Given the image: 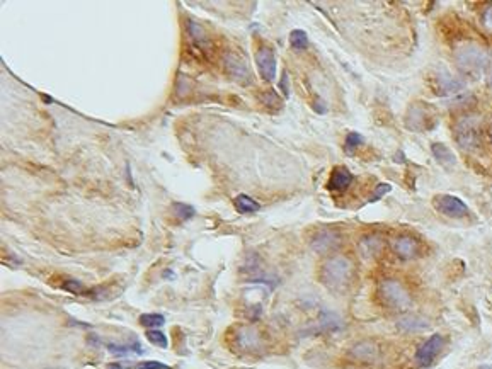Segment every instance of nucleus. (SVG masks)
Segmentation results:
<instances>
[{"mask_svg":"<svg viewBox=\"0 0 492 369\" xmlns=\"http://www.w3.org/2000/svg\"><path fill=\"white\" fill-rule=\"evenodd\" d=\"M235 342L239 349L247 352H254L261 349V335L254 327H239L237 334H235Z\"/></svg>","mask_w":492,"mask_h":369,"instance_id":"obj_10","label":"nucleus"},{"mask_svg":"<svg viewBox=\"0 0 492 369\" xmlns=\"http://www.w3.org/2000/svg\"><path fill=\"white\" fill-rule=\"evenodd\" d=\"M378 298L390 310L405 311L412 306V296L397 279H384L378 285Z\"/></svg>","mask_w":492,"mask_h":369,"instance_id":"obj_3","label":"nucleus"},{"mask_svg":"<svg viewBox=\"0 0 492 369\" xmlns=\"http://www.w3.org/2000/svg\"><path fill=\"white\" fill-rule=\"evenodd\" d=\"M355 276V264L346 255H332L325 259L320 267V281L332 291H343L351 285Z\"/></svg>","mask_w":492,"mask_h":369,"instance_id":"obj_1","label":"nucleus"},{"mask_svg":"<svg viewBox=\"0 0 492 369\" xmlns=\"http://www.w3.org/2000/svg\"><path fill=\"white\" fill-rule=\"evenodd\" d=\"M62 287L65 291H68V293L72 294H79V296H91L92 291L85 290V286L82 283L75 281V279H67V281L62 283Z\"/></svg>","mask_w":492,"mask_h":369,"instance_id":"obj_24","label":"nucleus"},{"mask_svg":"<svg viewBox=\"0 0 492 369\" xmlns=\"http://www.w3.org/2000/svg\"><path fill=\"white\" fill-rule=\"evenodd\" d=\"M489 21H491V24H492V9H491V12H489Z\"/></svg>","mask_w":492,"mask_h":369,"instance_id":"obj_33","label":"nucleus"},{"mask_svg":"<svg viewBox=\"0 0 492 369\" xmlns=\"http://www.w3.org/2000/svg\"><path fill=\"white\" fill-rule=\"evenodd\" d=\"M477 369H492L491 366H481V368H477Z\"/></svg>","mask_w":492,"mask_h":369,"instance_id":"obj_32","label":"nucleus"},{"mask_svg":"<svg viewBox=\"0 0 492 369\" xmlns=\"http://www.w3.org/2000/svg\"><path fill=\"white\" fill-rule=\"evenodd\" d=\"M398 328L404 332L424 330V328H428V322L422 318H417V316H408V318H402L400 322H398Z\"/></svg>","mask_w":492,"mask_h":369,"instance_id":"obj_20","label":"nucleus"},{"mask_svg":"<svg viewBox=\"0 0 492 369\" xmlns=\"http://www.w3.org/2000/svg\"><path fill=\"white\" fill-rule=\"evenodd\" d=\"M353 174L346 167H334L331 177H329L327 188L331 190H346L351 186Z\"/></svg>","mask_w":492,"mask_h":369,"instance_id":"obj_15","label":"nucleus"},{"mask_svg":"<svg viewBox=\"0 0 492 369\" xmlns=\"http://www.w3.org/2000/svg\"><path fill=\"white\" fill-rule=\"evenodd\" d=\"M390 190H392V184H389V182H381V184H378L375 190H373V194L370 196V202H375L378 200H381V198L385 196V194H389Z\"/></svg>","mask_w":492,"mask_h":369,"instance_id":"obj_29","label":"nucleus"},{"mask_svg":"<svg viewBox=\"0 0 492 369\" xmlns=\"http://www.w3.org/2000/svg\"><path fill=\"white\" fill-rule=\"evenodd\" d=\"M234 206L241 214H252L261 209V205L256 200H252L251 196H247V194H239L234 200Z\"/></svg>","mask_w":492,"mask_h":369,"instance_id":"obj_19","label":"nucleus"},{"mask_svg":"<svg viewBox=\"0 0 492 369\" xmlns=\"http://www.w3.org/2000/svg\"><path fill=\"white\" fill-rule=\"evenodd\" d=\"M436 112L434 109L428 104L416 103L409 108L408 117H405V124L409 129L414 131H424V129H431L436 124Z\"/></svg>","mask_w":492,"mask_h":369,"instance_id":"obj_5","label":"nucleus"},{"mask_svg":"<svg viewBox=\"0 0 492 369\" xmlns=\"http://www.w3.org/2000/svg\"><path fill=\"white\" fill-rule=\"evenodd\" d=\"M186 31H188V36H189L191 41H193L194 46L199 48V50L208 51V48H211L208 32L205 31V27L199 26L198 22H194V21L186 22Z\"/></svg>","mask_w":492,"mask_h":369,"instance_id":"obj_13","label":"nucleus"},{"mask_svg":"<svg viewBox=\"0 0 492 369\" xmlns=\"http://www.w3.org/2000/svg\"><path fill=\"white\" fill-rule=\"evenodd\" d=\"M279 87H282L284 97L290 96V87H288V75H286V72H284L283 77H282V82H279Z\"/></svg>","mask_w":492,"mask_h":369,"instance_id":"obj_30","label":"nucleus"},{"mask_svg":"<svg viewBox=\"0 0 492 369\" xmlns=\"http://www.w3.org/2000/svg\"><path fill=\"white\" fill-rule=\"evenodd\" d=\"M147 339H149V342H152L153 346H157L160 349H168V346H169L168 337H165V335L158 330H149Z\"/></svg>","mask_w":492,"mask_h":369,"instance_id":"obj_28","label":"nucleus"},{"mask_svg":"<svg viewBox=\"0 0 492 369\" xmlns=\"http://www.w3.org/2000/svg\"><path fill=\"white\" fill-rule=\"evenodd\" d=\"M438 89H440L438 92H441V94L451 96V94H458V92H462L463 84L460 82V80L453 79L451 75L445 74V75L438 77Z\"/></svg>","mask_w":492,"mask_h":369,"instance_id":"obj_18","label":"nucleus"},{"mask_svg":"<svg viewBox=\"0 0 492 369\" xmlns=\"http://www.w3.org/2000/svg\"><path fill=\"white\" fill-rule=\"evenodd\" d=\"M170 209H172L174 216L181 221H188L191 218H194V214H196V211H194L193 206L184 205V202H174Z\"/></svg>","mask_w":492,"mask_h":369,"instance_id":"obj_21","label":"nucleus"},{"mask_svg":"<svg viewBox=\"0 0 492 369\" xmlns=\"http://www.w3.org/2000/svg\"><path fill=\"white\" fill-rule=\"evenodd\" d=\"M290 46L295 51H302L308 46V36L303 30H294L290 32Z\"/></svg>","mask_w":492,"mask_h":369,"instance_id":"obj_23","label":"nucleus"},{"mask_svg":"<svg viewBox=\"0 0 492 369\" xmlns=\"http://www.w3.org/2000/svg\"><path fill=\"white\" fill-rule=\"evenodd\" d=\"M487 84H489V87L492 89V67H491V72H489V77H487Z\"/></svg>","mask_w":492,"mask_h":369,"instance_id":"obj_31","label":"nucleus"},{"mask_svg":"<svg viewBox=\"0 0 492 369\" xmlns=\"http://www.w3.org/2000/svg\"><path fill=\"white\" fill-rule=\"evenodd\" d=\"M108 349L113 352V354H130V352H133V354H141L144 352V349L138 342L130 344V346H118V344H108Z\"/></svg>","mask_w":492,"mask_h":369,"instance_id":"obj_25","label":"nucleus"},{"mask_svg":"<svg viewBox=\"0 0 492 369\" xmlns=\"http://www.w3.org/2000/svg\"><path fill=\"white\" fill-rule=\"evenodd\" d=\"M392 249L398 257L404 259V261H409V259H414L419 254V243L416 238L402 235V237H397L396 240H393Z\"/></svg>","mask_w":492,"mask_h":369,"instance_id":"obj_12","label":"nucleus"},{"mask_svg":"<svg viewBox=\"0 0 492 369\" xmlns=\"http://www.w3.org/2000/svg\"><path fill=\"white\" fill-rule=\"evenodd\" d=\"M431 152H433V157L436 158L438 164L445 169H453L457 165V157L451 152V148L446 147L445 143H433L431 147Z\"/></svg>","mask_w":492,"mask_h":369,"instance_id":"obj_17","label":"nucleus"},{"mask_svg":"<svg viewBox=\"0 0 492 369\" xmlns=\"http://www.w3.org/2000/svg\"><path fill=\"white\" fill-rule=\"evenodd\" d=\"M443 346H445V337L440 334H434L431 335V337L426 340L424 344H422L421 347L417 349L416 352V361L419 366L422 368H428L433 364V361L438 358V354L441 352Z\"/></svg>","mask_w":492,"mask_h":369,"instance_id":"obj_8","label":"nucleus"},{"mask_svg":"<svg viewBox=\"0 0 492 369\" xmlns=\"http://www.w3.org/2000/svg\"><path fill=\"white\" fill-rule=\"evenodd\" d=\"M433 206L438 213L445 214L448 218H463L469 214V208L460 198L451 196V194H440L433 200Z\"/></svg>","mask_w":492,"mask_h":369,"instance_id":"obj_6","label":"nucleus"},{"mask_svg":"<svg viewBox=\"0 0 492 369\" xmlns=\"http://www.w3.org/2000/svg\"><path fill=\"white\" fill-rule=\"evenodd\" d=\"M165 323V316L160 313H144L140 316V325L145 328H152L157 330L158 327H162Z\"/></svg>","mask_w":492,"mask_h":369,"instance_id":"obj_22","label":"nucleus"},{"mask_svg":"<svg viewBox=\"0 0 492 369\" xmlns=\"http://www.w3.org/2000/svg\"><path fill=\"white\" fill-rule=\"evenodd\" d=\"M482 119L477 115H467L455 124V140L465 150H475L481 143Z\"/></svg>","mask_w":492,"mask_h":369,"instance_id":"obj_4","label":"nucleus"},{"mask_svg":"<svg viewBox=\"0 0 492 369\" xmlns=\"http://www.w3.org/2000/svg\"><path fill=\"white\" fill-rule=\"evenodd\" d=\"M384 249V240L378 235H367L360 240V252L365 259H373Z\"/></svg>","mask_w":492,"mask_h":369,"instance_id":"obj_16","label":"nucleus"},{"mask_svg":"<svg viewBox=\"0 0 492 369\" xmlns=\"http://www.w3.org/2000/svg\"><path fill=\"white\" fill-rule=\"evenodd\" d=\"M261 101H263V104L266 105V108L272 109V111H276V109H282V108H283V101L279 99V96L276 94L275 91H266V92H263Z\"/></svg>","mask_w":492,"mask_h":369,"instance_id":"obj_26","label":"nucleus"},{"mask_svg":"<svg viewBox=\"0 0 492 369\" xmlns=\"http://www.w3.org/2000/svg\"><path fill=\"white\" fill-rule=\"evenodd\" d=\"M225 70L232 79L237 80L241 84H251V72L247 68V65L244 63V60L239 58L237 55H225Z\"/></svg>","mask_w":492,"mask_h":369,"instance_id":"obj_11","label":"nucleus"},{"mask_svg":"<svg viewBox=\"0 0 492 369\" xmlns=\"http://www.w3.org/2000/svg\"><path fill=\"white\" fill-rule=\"evenodd\" d=\"M341 243H343V235L337 232V230H320L310 240V247L314 252L325 255L339 249Z\"/></svg>","mask_w":492,"mask_h":369,"instance_id":"obj_7","label":"nucleus"},{"mask_svg":"<svg viewBox=\"0 0 492 369\" xmlns=\"http://www.w3.org/2000/svg\"><path fill=\"white\" fill-rule=\"evenodd\" d=\"M455 62L462 74L481 77L489 67V53L479 44H465L455 53Z\"/></svg>","mask_w":492,"mask_h":369,"instance_id":"obj_2","label":"nucleus"},{"mask_svg":"<svg viewBox=\"0 0 492 369\" xmlns=\"http://www.w3.org/2000/svg\"><path fill=\"white\" fill-rule=\"evenodd\" d=\"M353 359L361 361V363H373L378 358V347L372 340H363V342L356 344L355 347L349 351Z\"/></svg>","mask_w":492,"mask_h":369,"instance_id":"obj_14","label":"nucleus"},{"mask_svg":"<svg viewBox=\"0 0 492 369\" xmlns=\"http://www.w3.org/2000/svg\"><path fill=\"white\" fill-rule=\"evenodd\" d=\"M361 143H363V136L358 135V133H348V136H346V143H344L346 153L351 155V153L355 152Z\"/></svg>","mask_w":492,"mask_h":369,"instance_id":"obj_27","label":"nucleus"},{"mask_svg":"<svg viewBox=\"0 0 492 369\" xmlns=\"http://www.w3.org/2000/svg\"><path fill=\"white\" fill-rule=\"evenodd\" d=\"M256 65H258L259 74L266 82L276 80V56L275 51L267 46H261L256 53Z\"/></svg>","mask_w":492,"mask_h":369,"instance_id":"obj_9","label":"nucleus"}]
</instances>
